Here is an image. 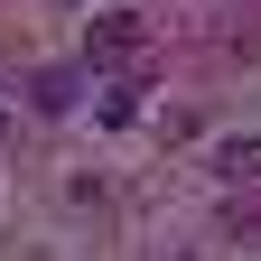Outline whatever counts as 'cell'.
<instances>
[{
  "label": "cell",
  "instance_id": "6da1fadb",
  "mask_svg": "<svg viewBox=\"0 0 261 261\" xmlns=\"http://www.w3.org/2000/svg\"><path fill=\"white\" fill-rule=\"evenodd\" d=\"M140 47H149V28H140V10H103V19L84 28V65H130Z\"/></svg>",
  "mask_w": 261,
  "mask_h": 261
},
{
  "label": "cell",
  "instance_id": "7a4b0ae2",
  "mask_svg": "<svg viewBox=\"0 0 261 261\" xmlns=\"http://www.w3.org/2000/svg\"><path fill=\"white\" fill-rule=\"evenodd\" d=\"M215 168H224V177H252V187H261V140H224V149H215Z\"/></svg>",
  "mask_w": 261,
  "mask_h": 261
},
{
  "label": "cell",
  "instance_id": "3957f363",
  "mask_svg": "<svg viewBox=\"0 0 261 261\" xmlns=\"http://www.w3.org/2000/svg\"><path fill=\"white\" fill-rule=\"evenodd\" d=\"M38 103H47V112H65V103H75V75H65V65H56V75H38Z\"/></svg>",
  "mask_w": 261,
  "mask_h": 261
}]
</instances>
